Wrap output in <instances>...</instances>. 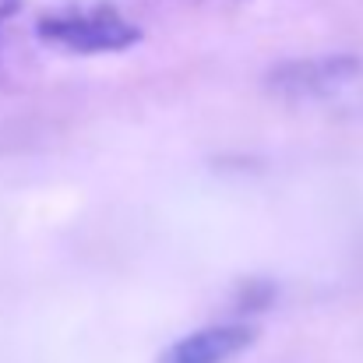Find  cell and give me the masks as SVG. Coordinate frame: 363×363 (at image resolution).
Wrapping results in <instances>:
<instances>
[{"label": "cell", "instance_id": "6da1fadb", "mask_svg": "<svg viewBox=\"0 0 363 363\" xmlns=\"http://www.w3.org/2000/svg\"><path fill=\"white\" fill-rule=\"evenodd\" d=\"M264 92L307 110H357L363 103V57L318 53L279 60L264 71Z\"/></svg>", "mask_w": 363, "mask_h": 363}, {"label": "cell", "instance_id": "7a4b0ae2", "mask_svg": "<svg viewBox=\"0 0 363 363\" xmlns=\"http://www.w3.org/2000/svg\"><path fill=\"white\" fill-rule=\"evenodd\" d=\"M39 35L67 53H123L141 39V28L123 18L117 7H89V11H57L39 18Z\"/></svg>", "mask_w": 363, "mask_h": 363}, {"label": "cell", "instance_id": "3957f363", "mask_svg": "<svg viewBox=\"0 0 363 363\" xmlns=\"http://www.w3.org/2000/svg\"><path fill=\"white\" fill-rule=\"evenodd\" d=\"M257 339L254 325L247 321H223V325H208L198 328L191 335H180L177 342H169L155 363H230L240 357L243 350Z\"/></svg>", "mask_w": 363, "mask_h": 363}, {"label": "cell", "instance_id": "277c9868", "mask_svg": "<svg viewBox=\"0 0 363 363\" xmlns=\"http://www.w3.org/2000/svg\"><path fill=\"white\" fill-rule=\"evenodd\" d=\"M18 7H21V0H0V21H4V18H11Z\"/></svg>", "mask_w": 363, "mask_h": 363}, {"label": "cell", "instance_id": "5b68a950", "mask_svg": "<svg viewBox=\"0 0 363 363\" xmlns=\"http://www.w3.org/2000/svg\"><path fill=\"white\" fill-rule=\"evenodd\" d=\"M205 4H230V0H205Z\"/></svg>", "mask_w": 363, "mask_h": 363}]
</instances>
